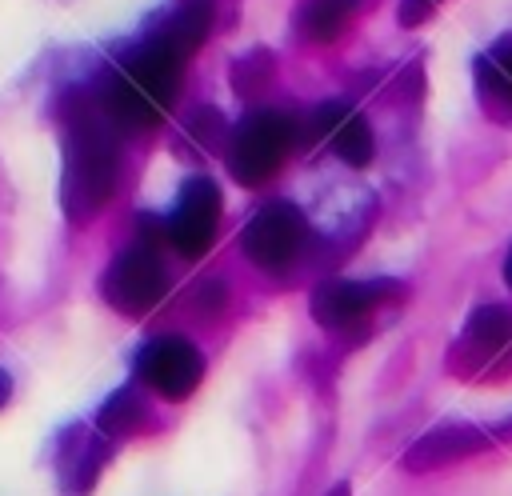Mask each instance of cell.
<instances>
[{
  "label": "cell",
  "instance_id": "1",
  "mask_svg": "<svg viewBox=\"0 0 512 496\" xmlns=\"http://www.w3.org/2000/svg\"><path fill=\"white\" fill-rule=\"evenodd\" d=\"M180 80L184 60L168 52L160 40H148L104 76L96 104L116 132H144L168 116L172 100L180 96Z\"/></svg>",
  "mask_w": 512,
  "mask_h": 496
},
{
  "label": "cell",
  "instance_id": "2",
  "mask_svg": "<svg viewBox=\"0 0 512 496\" xmlns=\"http://www.w3.org/2000/svg\"><path fill=\"white\" fill-rule=\"evenodd\" d=\"M116 128L100 104H80L64 128V180L60 200L68 220H92L116 192Z\"/></svg>",
  "mask_w": 512,
  "mask_h": 496
},
{
  "label": "cell",
  "instance_id": "3",
  "mask_svg": "<svg viewBox=\"0 0 512 496\" xmlns=\"http://www.w3.org/2000/svg\"><path fill=\"white\" fill-rule=\"evenodd\" d=\"M448 368L456 380H472V384L508 380L512 376V312L496 304L476 308L448 352Z\"/></svg>",
  "mask_w": 512,
  "mask_h": 496
},
{
  "label": "cell",
  "instance_id": "4",
  "mask_svg": "<svg viewBox=\"0 0 512 496\" xmlns=\"http://www.w3.org/2000/svg\"><path fill=\"white\" fill-rule=\"evenodd\" d=\"M296 140V120L284 116V112H272V108H260L252 116H244L232 136H228V172L256 188L264 180H272L288 156Z\"/></svg>",
  "mask_w": 512,
  "mask_h": 496
},
{
  "label": "cell",
  "instance_id": "5",
  "mask_svg": "<svg viewBox=\"0 0 512 496\" xmlns=\"http://www.w3.org/2000/svg\"><path fill=\"white\" fill-rule=\"evenodd\" d=\"M168 288V276H164V264L156 260L152 244H132L124 248L108 268H104V280H100V292L104 300L124 312V316H144L148 308L160 304Z\"/></svg>",
  "mask_w": 512,
  "mask_h": 496
},
{
  "label": "cell",
  "instance_id": "6",
  "mask_svg": "<svg viewBox=\"0 0 512 496\" xmlns=\"http://www.w3.org/2000/svg\"><path fill=\"white\" fill-rule=\"evenodd\" d=\"M304 240H308V224L300 208L288 200H268L244 228V256L268 272H280L304 252Z\"/></svg>",
  "mask_w": 512,
  "mask_h": 496
},
{
  "label": "cell",
  "instance_id": "7",
  "mask_svg": "<svg viewBox=\"0 0 512 496\" xmlns=\"http://www.w3.org/2000/svg\"><path fill=\"white\" fill-rule=\"evenodd\" d=\"M216 224H220V188H216L208 176H192V180L180 188L172 216L164 220V240H168L180 256L196 260V256H204L208 244L216 240Z\"/></svg>",
  "mask_w": 512,
  "mask_h": 496
},
{
  "label": "cell",
  "instance_id": "8",
  "mask_svg": "<svg viewBox=\"0 0 512 496\" xmlns=\"http://www.w3.org/2000/svg\"><path fill=\"white\" fill-rule=\"evenodd\" d=\"M136 376H140L148 388H156L160 396L184 400V396L200 384L204 360H200V352H196L188 340H180V336H156V340L144 344V352L136 356Z\"/></svg>",
  "mask_w": 512,
  "mask_h": 496
},
{
  "label": "cell",
  "instance_id": "9",
  "mask_svg": "<svg viewBox=\"0 0 512 496\" xmlns=\"http://www.w3.org/2000/svg\"><path fill=\"white\" fill-rule=\"evenodd\" d=\"M400 292L404 288L392 280H328L312 292V316L324 328H348Z\"/></svg>",
  "mask_w": 512,
  "mask_h": 496
},
{
  "label": "cell",
  "instance_id": "10",
  "mask_svg": "<svg viewBox=\"0 0 512 496\" xmlns=\"http://www.w3.org/2000/svg\"><path fill=\"white\" fill-rule=\"evenodd\" d=\"M312 132H316L344 164H352V168H364V164L372 160V128H368V120H364L352 104H344V100L320 104V108L312 112Z\"/></svg>",
  "mask_w": 512,
  "mask_h": 496
},
{
  "label": "cell",
  "instance_id": "11",
  "mask_svg": "<svg viewBox=\"0 0 512 496\" xmlns=\"http://www.w3.org/2000/svg\"><path fill=\"white\" fill-rule=\"evenodd\" d=\"M488 444V436L472 424H444V428H432L424 432L408 452H404V468L412 472H428V468H444V464H456L472 452H480Z\"/></svg>",
  "mask_w": 512,
  "mask_h": 496
},
{
  "label": "cell",
  "instance_id": "12",
  "mask_svg": "<svg viewBox=\"0 0 512 496\" xmlns=\"http://www.w3.org/2000/svg\"><path fill=\"white\" fill-rule=\"evenodd\" d=\"M208 28H212V0H188L184 8H176V16L152 40H160L168 52H176L180 60H188L204 44Z\"/></svg>",
  "mask_w": 512,
  "mask_h": 496
},
{
  "label": "cell",
  "instance_id": "13",
  "mask_svg": "<svg viewBox=\"0 0 512 496\" xmlns=\"http://www.w3.org/2000/svg\"><path fill=\"white\" fill-rule=\"evenodd\" d=\"M360 8H364V0H300L296 28L312 44H332Z\"/></svg>",
  "mask_w": 512,
  "mask_h": 496
},
{
  "label": "cell",
  "instance_id": "14",
  "mask_svg": "<svg viewBox=\"0 0 512 496\" xmlns=\"http://www.w3.org/2000/svg\"><path fill=\"white\" fill-rule=\"evenodd\" d=\"M104 460H108L104 432H100V436L80 432V436H76V452L60 460V464H64V488H68V496L88 492V488H92V480H96V472L104 468Z\"/></svg>",
  "mask_w": 512,
  "mask_h": 496
},
{
  "label": "cell",
  "instance_id": "15",
  "mask_svg": "<svg viewBox=\"0 0 512 496\" xmlns=\"http://www.w3.org/2000/svg\"><path fill=\"white\" fill-rule=\"evenodd\" d=\"M144 420H148V408H144V396H140L136 388L112 392V396L100 404V412H96V428H100L104 436H132Z\"/></svg>",
  "mask_w": 512,
  "mask_h": 496
},
{
  "label": "cell",
  "instance_id": "16",
  "mask_svg": "<svg viewBox=\"0 0 512 496\" xmlns=\"http://www.w3.org/2000/svg\"><path fill=\"white\" fill-rule=\"evenodd\" d=\"M476 84H480L484 100L512 108V40L476 60Z\"/></svg>",
  "mask_w": 512,
  "mask_h": 496
},
{
  "label": "cell",
  "instance_id": "17",
  "mask_svg": "<svg viewBox=\"0 0 512 496\" xmlns=\"http://www.w3.org/2000/svg\"><path fill=\"white\" fill-rule=\"evenodd\" d=\"M268 76H272V56H268V52H252V56H244V60L236 64L232 84H236V92L256 96V88H260Z\"/></svg>",
  "mask_w": 512,
  "mask_h": 496
},
{
  "label": "cell",
  "instance_id": "18",
  "mask_svg": "<svg viewBox=\"0 0 512 496\" xmlns=\"http://www.w3.org/2000/svg\"><path fill=\"white\" fill-rule=\"evenodd\" d=\"M436 4H440V0H400V24H404V28L424 24V20L436 12Z\"/></svg>",
  "mask_w": 512,
  "mask_h": 496
},
{
  "label": "cell",
  "instance_id": "19",
  "mask_svg": "<svg viewBox=\"0 0 512 496\" xmlns=\"http://www.w3.org/2000/svg\"><path fill=\"white\" fill-rule=\"evenodd\" d=\"M8 396H12V380H8V372L0 368V408L8 404Z\"/></svg>",
  "mask_w": 512,
  "mask_h": 496
},
{
  "label": "cell",
  "instance_id": "20",
  "mask_svg": "<svg viewBox=\"0 0 512 496\" xmlns=\"http://www.w3.org/2000/svg\"><path fill=\"white\" fill-rule=\"evenodd\" d=\"M324 496H352V492H348V484H332Z\"/></svg>",
  "mask_w": 512,
  "mask_h": 496
},
{
  "label": "cell",
  "instance_id": "21",
  "mask_svg": "<svg viewBox=\"0 0 512 496\" xmlns=\"http://www.w3.org/2000/svg\"><path fill=\"white\" fill-rule=\"evenodd\" d=\"M504 280H508V288H512V252H508V260H504Z\"/></svg>",
  "mask_w": 512,
  "mask_h": 496
}]
</instances>
